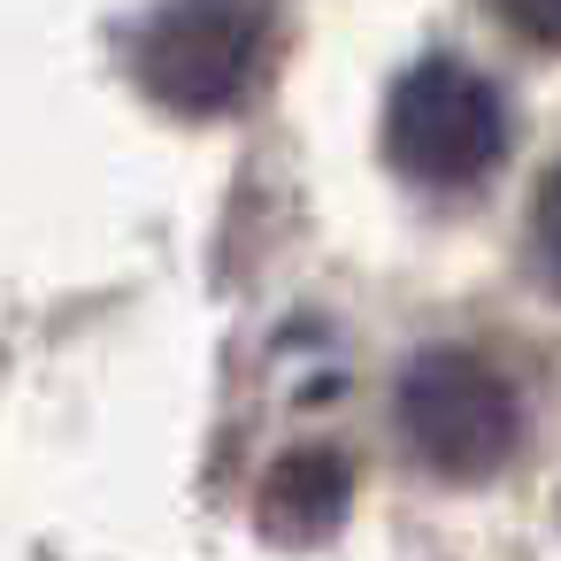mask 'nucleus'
Wrapping results in <instances>:
<instances>
[{
  "mask_svg": "<svg viewBox=\"0 0 561 561\" xmlns=\"http://www.w3.org/2000/svg\"><path fill=\"white\" fill-rule=\"evenodd\" d=\"M385 154L415 185H477L507 154V108L469 62L431 55V62L400 70V85L385 101Z\"/></svg>",
  "mask_w": 561,
  "mask_h": 561,
  "instance_id": "f257e3e1",
  "label": "nucleus"
},
{
  "mask_svg": "<svg viewBox=\"0 0 561 561\" xmlns=\"http://www.w3.org/2000/svg\"><path fill=\"white\" fill-rule=\"evenodd\" d=\"M400 431L423 454V469L469 484V477H492L515 454L523 408H515V392L492 362H477L461 346H431L400 377Z\"/></svg>",
  "mask_w": 561,
  "mask_h": 561,
  "instance_id": "f03ea898",
  "label": "nucleus"
},
{
  "mask_svg": "<svg viewBox=\"0 0 561 561\" xmlns=\"http://www.w3.org/2000/svg\"><path fill=\"white\" fill-rule=\"evenodd\" d=\"M262 55V0H162L139 32V85L178 116H216Z\"/></svg>",
  "mask_w": 561,
  "mask_h": 561,
  "instance_id": "7ed1b4c3",
  "label": "nucleus"
},
{
  "mask_svg": "<svg viewBox=\"0 0 561 561\" xmlns=\"http://www.w3.org/2000/svg\"><path fill=\"white\" fill-rule=\"evenodd\" d=\"M346 492H354L346 461H339L331 446H300V454H285V461L262 477V523H270L277 538H323V530L346 515Z\"/></svg>",
  "mask_w": 561,
  "mask_h": 561,
  "instance_id": "20e7f679",
  "label": "nucleus"
},
{
  "mask_svg": "<svg viewBox=\"0 0 561 561\" xmlns=\"http://www.w3.org/2000/svg\"><path fill=\"white\" fill-rule=\"evenodd\" d=\"M507 32H523L530 47H561V0H500Z\"/></svg>",
  "mask_w": 561,
  "mask_h": 561,
  "instance_id": "39448f33",
  "label": "nucleus"
},
{
  "mask_svg": "<svg viewBox=\"0 0 561 561\" xmlns=\"http://www.w3.org/2000/svg\"><path fill=\"white\" fill-rule=\"evenodd\" d=\"M538 262H546V277L561 285V162H553L546 185H538Z\"/></svg>",
  "mask_w": 561,
  "mask_h": 561,
  "instance_id": "423d86ee",
  "label": "nucleus"
}]
</instances>
